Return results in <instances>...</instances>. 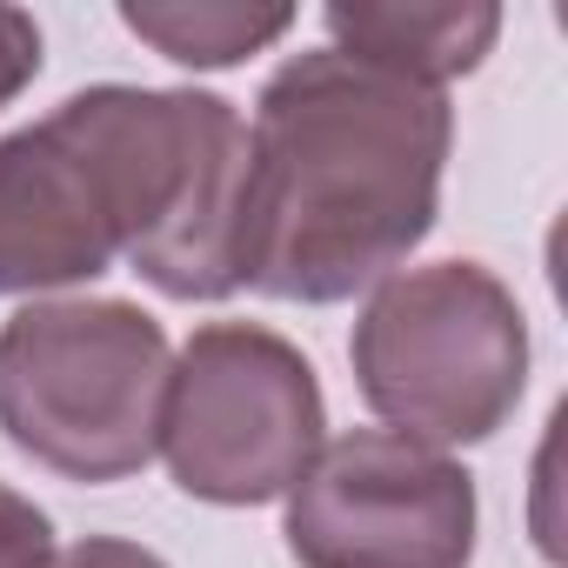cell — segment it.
<instances>
[{"instance_id": "10", "label": "cell", "mask_w": 568, "mask_h": 568, "mask_svg": "<svg viewBox=\"0 0 568 568\" xmlns=\"http://www.w3.org/2000/svg\"><path fill=\"white\" fill-rule=\"evenodd\" d=\"M41 61H48L41 21H34L28 8H8V0H0V108H8V101H21V94L34 88Z\"/></svg>"}, {"instance_id": "11", "label": "cell", "mask_w": 568, "mask_h": 568, "mask_svg": "<svg viewBox=\"0 0 568 568\" xmlns=\"http://www.w3.org/2000/svg\"><path fill=\"white\" fill-rule=\"evenodd\" d=\"M48 568H168L148 541H128V535H81L74 548H54Z\"/></svg>"}, {"instance_id": "8", "label": "cell", "mask_w": 568, "mask_h": 568, "mask_svg": "<svg viewBox=\"0 0 568 568\" xmlns=\"http://www.w3.org/2000/svg\"><path fill=\"white\" fill-rule=\"evenodd\" d=\"M121 28L174 68H241L295 28V8H241V0H121Z\"/></svg>"}, {"instance_id": "7", "label": "cell", "mask_w": 568, "mask_h": 568, "mask_svg": "<svg viewBox=\"0 0 568 568\" xmlns=\"http://www.w3.org/2000/svg\"><path fill=\"white\" fill-rule=\"evenodd\" d=\"M322 28L328 48L448 94V81L475 74L495 54L501 8L495 0H328Z\"/></svg>"}, {"instance_id": "4", "label": "cell", "mask_w": 568, "mask_h": 568, "mask_svg": "<svg viewBox=\"0 0 568 568\" xmlns=\"http://www.w3.org/2000/svg\"><path fill=\"white\" fill-rule=\"evenodd\" d=\"M348 368L375 422L422 448H475L508 428L528 388V315L481 261H422L375 281Z\"/></svg>"}, {"instance_id": "2", "label": "cell", "mask_w": 568, "mask_h": 568, "mask_svg": "<svg viewBox=\"0 0 568 568\" xmlns=\"http://www.w3.org/2000/svg\"><path fill=\"white\" fill-rule=\"evenodd\" d=\"M455 101L342 48L288 54L254 94L241 288L335 308L435 234Z\"/></svg>"}, {"instance_id": "1", "label": "cell", "mask_w": 568, "mask_h": 568, "mask_svg": "<svg viewBox=\"0 0 568 568\" xmlns=\"http://www.w3.org/2000/svg\"><path fill=\"white\" fill-rule=\"evenodd\" d=\"M247 121L207 88L101 81L0 134V295L48 302L128 261L168 302L241 295Z\"/></svg>"}, {"instance_id": "6", "label": "cell", "mask_w": 568, "mask_h": 568, "mask_svg": "<svg viewBox=\"0 0 568 568\" xmlns=\"http://www.w3.org/2000/svg\"><path fill=\"white\" fill-rule=\"evenodd\" d=\"M302 568H468L481 535L475 475L395 428H348L281 495Z\"/></svg>"}, {"instance_id": "3", "label": "cell", "mask_w": 568, "mask_h": 568, "mask_svg": "<svg viewBox=\"0 0 568 568\" xmlns=\"http://www.w3.org/2000/svg\"><path fill=\"white\" fill-rule=\"evenodd\" d=\"M168 368V328L141 302H28L0 322V435L61 481H128L161 448Z\"/></svg>"}, {"instance_id": "9", "label": "cell", "mask_w": 568, "mask_h": 568, "mask_svg": "<svg viewBox=\"0 0 568 568\" xmlns=\"http://www.w3.org/2000/svg\"><path fill=\"white\" fill-rule=\"evenodd\" d=\"M54 561V521L34 495L0 481V568H48Z\"/></svg>"}, {"instance_id": "5", "label": "cell", "mask_w": 568, "mask_h": 568, "mask_svg": "<svg viewBox=\"0 0 568 568\" xmlns=\"http://www.w3.org/2000/svg\"><path fill=\"white\" fill-rule=\"evenodd\" d=\"M328 442L315 362L261 322H207L181 342L161 395V462L207 508H261Z\"/></svg>"}]
</instances>
